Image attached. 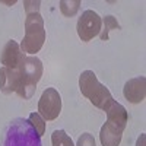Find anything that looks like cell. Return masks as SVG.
I'll return each instance as SVG.
<instances>
[{
	"instance_id": "cell-1",
	"label": "cell",
	"mask_w": 146,
	"mask_h": 146,
	"mask_svg": "<svg viewBox=\"0 0 146 146\" xmlns=\"http://www.w3.org/2000/svg\"><path fill=\"white\" fill-rule=\"evenodd\" d=\"M107 121L101 127L100 131V140L102 146H120L123 133L129 123V114L127 110L114 101L105 110Z\"/></svg>"
},
{
	"instance_id": "cell-2",
	"label": "cell",
	"mask_w": 146,
	"mask_h": 146,
	"mask_svg": "<svg viewBox=\"0 0 146 146\" xmlns=\"http://www.w3.org/2000/svg\"><path fill=\"white\" fill-rule=\"evenodd\" d=\"M79 89L85 98L89 100L91 104H94L96 108L102 110V111H105L114 102L111 92L108 91L105 85H102L98 80V78H96V75L92 70H85L80 73Z\"/></svg>"
},
{
	"instance_id": "cell-3",
	"label": "cell",
	"mask_w": 146,
	"mask_h": 146,
	"mask_svg": "<svg viewBox=\"0 0 146 146\" xmlns=\"http://www.w3.org/2000/svg\"><path fill=\"white\" fill-rule=\"evenodd\" d=\"M19 82L16 94L23 100H31L35 94L36 83L41 80L42 76V63L36 56H25L22 64L19 66Z\"/></svg>"
},
{
	"instance_id": "cell-4",
	"label": "cell",
	"mask_w": 146,
	"mask_h": 146,
	"mask_svg": "<svg viewBox=\"0 0 146 146\" xmlns=\"http://www.w3.org/2000/svg\"><path fill=\"white\" fill-rule=\"evenodd\" d=\"M2 146H41V137L28 120L16 118L6 127Z\"/></svg>"
},
{
	"instance_id": "cell-5",
	"label": "cell",
	"mask_w": 146,
	"mask_h": 146,
	"mask_svg": "<svg viewBox=\"0 0 146 146\" xmlns=\"http://www.w3.org/2000/svg\"><path fill=\"white\" fill-rule=\"evenodd\" d=\"M45 41V29H44V19L40 15V12L27 15L25 19V35L19 44L21 50L27 54L35 56L38 53Z\"/></svg>"
},
{
	"instance_id": "cell-6",
	"label": "cell",
	"mask_w": 146,
	"mask_h": 146,
	"mask_svg": "<svg viewBox=\"0 0 146 146\" xmlns=\"http://www.w3.org/2000/svg\"><path fill=\"white\" fill-rule=\"evenodd\" d=\"M102 28V18L96 13V12L88 9L82 12L80 18L78 19V35L83 42H89L91 40H94L96 35H100Z\"/></svg>"
},
{
	"instance_id": "cell-7",
	"label": "cell",
	"mask_w": 146,
	"mask_h": 146,
	"mask_svg": "<svg viewBox=\"0 0 146 146\" xmlns=\"http://www.w3.org/2000/svg\"><path fill=\"white\" fill-rule=\"evenodd\" d=\"M62 113V96L56 88H47L38 101V114L45 120H56Z\"/></svg>"
},
{
	"instance_id": "cell-8",
	"label": "cell",
	"mask_w": 146,
	"mask_h": 146,
	"mask_svg": "<svg viewBox=\"0 0 146 146\" xmlns=\"http://www.w3.org/2000/svg\"><path fill=\"white\" fill-rule=\"evenodd\" d=\"M25 56L27 54L21 50V45L15 40H9L5 44L3 50H2V54H0V62H2L3 67L18 70L19 66L23 62V58H25Z\"/></svg>"
},
{
	"instance_id": "cell-9",
	"label": "cell",
	"mask_w": 146,
	"mask_h": 146,
	"mask_svg": "<svg viewBox=\"0 0 146 146\" xmlns=\"http://www.w3.org/2000/svg\"><path fill=\"white\" fill-rule=\"evenodd\" d=\"M124 98L131 104H140L146 96V78L137 76L129 79L123 88Z\"/></svg>"
},
{
	"instance_id": "cell-10",
	"label": "cell",
	"mask_w": 146,
	"mask_h": 146,
	"mask_svg": "<svg viewBox=\"0 0 146 146\" xmlns=\"http://www.w3.org/2000/svg\"><path fill=\"white\" fill-rule=\"evenodd\" d=\"M19 82V70L0 67V91L3 94L9 95L12 92H16Z\"/></svg>"
},
{
	"instance_id": "cell-11",
	"label": "cell",
	"mask_w": 146,
	"mask_h": 146,
	"mask_svg": "<svg viewBox=\"0 0 146 146\" xmlns=\"http://www.w3.org/2000/svg\"><path fill=\"white\" fill-rule=\"evenodd\" d=\"M120 23L113 16V15H107L102 18V28H101V32H100V36L102 41H108V34L110 31L113 29H120Z\"/></svg>"
},
{
	"instance_id": "cell-12",
	"label": "cell",
	"mask_w": 146,
	"mask_h": 146,
	"mask_svg": "<svg viewBox=\"0 0 146 146\" xmlns=\"http://www.w3.org/2000/svg\"><path fill=\"white\" fill-rule=\"evenodd\" d=\"M80 5H82L80 0H62L60 2V10L66 18H72L79 12Z\"/></svg>"
},
{
	"instance_id": "cell-13",
	"label": "cell",
	"mask_w": 146,
	"mask_h": 146,
	"mask_svg": "<svg viewBox=\"0 0 146 146\" xmlns=\"http://www.w3.org/2000/svg\"><path fill=\"white\" fill-rule=\"evenodd\" d=\"M51 145L53 146H75L73 140L64 130H54L51 135Z\"/></svg>"
},
{
	"instance_id": "cell-14",
	"label": "cell",
	"mask_w": 146,
	"mask_h": 146,
	"mask_svg": "<svg viewBox=\"0 0 146 146\" xmlns=\"http://www.w3.org/2000/svg\"><path fill=\"white\" fill-rule=\"evenodd\" d=\"M28 121H29V124L32 126V129L36 131V135H38L40 137L45 133V120L38 113H31L29 117H28Z\"/></svg>"
},
{
	"instance_id": "cell-15",
	"label": "cell",
	"mask_w": 146,
	"mask_h": 146,
	"mask_svg": "<svg viewBox=\"0 0 146 146\" xmlns=\"http://www.w3.org/2000/svg\"><path fill=\"white\" fill-rule=\"evenodd\" d=\"M40 6H41L40 0H25V2H23V9H25L27 15L40 12Z\"/></svg>"
},
{
	"instance_id": "cell-16",
	"label": "cell",
	"mask_w": 146,
	"mask_h": 146,
	"mask_svg": "<svg viewBox=\"0 0 146 146\" xmlns=\"http://www.w3.org/2000/svg\"><path fill=\"white\" fill-rule=\"evenodd\" d=\"M76 146H96L95 139L91 133H82V136H79Z\"/></svg>"
},
{
	"instance_id": "cell-17",
	"label": "cell",
	"mask_w": 146,
	"mask_h": 146,
	"mask_svg": "<svg viewBox=\"0 0 146 146\" xmlns=\"http://www.w3.org/2000/svg\"><path fill=\"white\" fill-rule=\"evenodd\" d=\"M136 146H146V136H145V133H142V135L137 137Z\"/></svg>"
},
{
	"instance_id": "cell-18",
	"label": "cell",
	"mask_w": 146,
	"mask_h": 146,
	"mask_svg": "<svg viewBox=\"0 0 146 146\" xmlns=\"http://www.w3.org/2000/svg\"><path fill=\"white\" fill-rule=\"evenodd\" d=\"M2 3H5V5H15L16 0H12V2H5V0H2Z\"/></svg>"
}]
</instances>
